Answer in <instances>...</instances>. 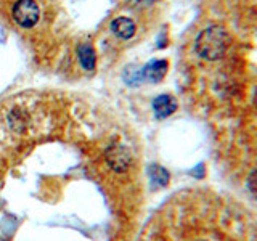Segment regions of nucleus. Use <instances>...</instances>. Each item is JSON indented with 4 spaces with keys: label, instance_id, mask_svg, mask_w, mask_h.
<instances>
[{
    "label": "nucleus",
    "instance_id": "obj_1",
    "mask_svg": "<svg viewBox=\"0 0 257 241\" xmlns=\"http://www.w3.org/2000/svg\"><path fill=\"white\" fill-rule=\"evenodd\" d=\"M231 37L223 26H209L198 34L195 40V52L201 60L214 63L222 60L228 52Z\"/></svg>",
    "mask_w": 257,
    "mask_h": 241
},
{
    "label": "nucleus",
    "instance_id": "obj_2",
    "mask_svg": "<svg viewBox=\"0 0 257 241\" xmlns=\"http://www.w3.org/2000/svg\"><path fill=\"white\" fill-rule=\"evenodd\" d=\"M12 18L20 28H34L40 18L37 2L36 0H18V2H15L12 8Z\"/></svg>",
    "mask_w": 257,
    "mask_h": 241
},
{
    "label": "nucleus",
    "instance_id": "obj_3",
    "mask_svg": "<svg viewBox=\"0 0 257 241\" xmlns=\"http://www.w3.org/2000/svg\"><path fill=\"white\" fill-rule=\"evenodd\" d=\"M104 158H106V163L109 167L116 172H124L125 169L131 164V153L122 145H114V147H109L104 153Z\"/></svg>",
    "mask_w": 257,
    "mask_h": 241
},
{
    "label": "nucleus",
    "instance_id": "obj_4",
    "mask_svg": "<svg viewBox=\"0 0 257 241\" xmlns=\"http://www.w3.org/2000/svg\"><path fill=\"white\" fill-rule=\"evenodd\" d=\"M167 69H169V63L166 60H151L148 64L143 66L140 77L143 80H148V82L158 84L166 77Z\"/></svg>",
    "mask_w": 257,
    "mask_h": 241
},
{
    "label": "nucleus",
    "instance_id": "obj_5",
    "mask_svg": "<svg viewBox=\"0 0 257 241\" xmlns=\"http://www.w3.org/2000/svg\"><path fill=\"white\" fill-rule=\"evenodd\" d=\"M177 111V100L169 93H161L153 100V112L156 119H164Z\"/></svg>",
    "mask_w": 257,
    "mask_h": 241
},
{
    "label": "nucleus",
    "instance_id": "obj_6",
    "mask_svg": "<svg viewBox=\"0 0 257 241\" xmlns=\"http://www.w3.org/2000/svg\"><path fill=\"white\" fill-rule=\"evenodd\" d=\"M111 32L114 34L116 37L122 39V40H128L132 39L135 36L137 32V26L135 23L127 18V16H117V18H114L111 21Z\"/></svg>",
    "mask_w": 257,
    "mask_h": 241
},
{
    "label": "nucleus",
    "instance_id": "obj_7",
    "mask_svg": "<svg viewBox=\"0 0 257 241\" xmlns=\"http://www.w3.org/2000/svg\"><path fill=\"white\" fill-rule=\"evenodd\" d=\"M77 58L80 66L85 71H93L96 66V53L93 50V47L88 42H82L77 45Z\"/></svg>",
    "mask_w": 257,
    "mask_h": 241
},
{
    "label": "nucleus",
    "instance_id": "obj_8",
    "mask_svg": "<svg viewBox=\"0 0 257 241\" xmlns=\"http://www.w3.org/2000/svg\"><path fill=\"white\" fill-rule=\"evenodd\" d=\"M8 124H10V127L13 129L15 132H24L26 131V127L29 124V116H28V112L24 111L23 108H13L10 111V114H8Z\"/></svg>",
    "mask_w": 257,
    "mask_h": 241
},
{
    "label": "nucleus",
    "instance_id": "obj_9",
    "mask_svg": "<svg viewBox=\"0 0 257 241\" xmlns=\"http://www.w3.org/2000/svg\"><path fill=\"white\" fill-rule=\"evenodd\" d=\"M150 175H151L153 183H156V185H166L169 182V174L159 166H153L150 171Z\"/></svg>",
    "mask_w": 257,
    "mask_h": 241
},
{
    "label": "nucleus",
    "instance_id": "obj_10",
    "mask_svg": "<svg viewBox=\"0 0 257 241\" xmlns=\"http://www.w3.org/2000/svg\"><path fill=\"white\" fill-rule=\"evenodd\" d=\"M155 4V0H127V5L132 8H148Z\"/></svg>",
    "mask_w": 257,
    "mask_h": 241
},
{
    "label": "nucleus",
    "instance_id": "obj_11",
    "mask_svg": "<svg viewBox=\"0 0 257 241\" xmlns=\"http://www.w3.org/2000/svg\"><path fill=\"white\" fill-rule=\"evenodd\" d=\"M247 187H249V190L252 191V195L257 198V171H254L251 175H249V179H247Z\"/></svg>",
    "mask_w": 257,
    "mask_h": 241
}]
</instances>
